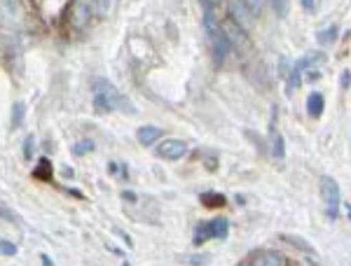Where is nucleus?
Instances as JSON below:
<instances>
[{
  "mask_svg": "<svg viewBox=\"0 0 351 266\" xmlns=\"http://www.w3.org/2000/svg\"><path fill=\"white\" fill-rule=\"evenodd\" d=\"M225 196L223 194H216V191H204L202 194V203L208 208H218V206H225Z\"/></svg>",
  "mask_w": 351,
  "mask_h": 266,
  "instance_id": "nucleus-14",
  "label": "nucleus"
},
{
  "mask_svg": "<svg viewBox=\"0 0 351 266\" xmlns=\"http://www.w3.org/2000/svg\"><path fill=\"white\" fill-rule=\"evenodd\" d=\"M188 143L185 140H178V138H164L160 145H157V157L160 159H167V161H178L188 155Z\"/></svg>",
  "mask_w": 351,
  "mask_h": 266,
  "instance_id": "nucleus-6",
  "label": "nucleus"
},
{
  "mask_svg": "<svg viewBox=\"0 0 351 266\" xmlns=\"http://www.w3.org/2000/svg\"><path fill=\"white\" fill-rule=\"evenodd\" d=\"M349 84H351V72L344 70L342 72V89H349Z\"/></svg>",
  "mask_w": 351,
  "mask_h": 266,
  "instance_id": "nucleus-25",
  "label": "nucleus"
},
{
  "mask_svg": "<svg viewBox=\"0 0 351 266\" xmlns=\"http://www.w3.org/2000/svg\"><path fill=\"white\" fill-rule=\"evenodd\" d=\"M92 94H94V110L96 112H110V110H120L136 115V105L124 96L120 89L108 80H94L92 84Z\"/></svg>",
  "mask_w": 351,
  "mask_h": 266,
  "instance_id": "nucleus-1",
  "label": "nucleus"
},
{
  "mask_svg": "<svg viewBox=\"0 0 351 266\" xmlns=\"http://www.w3.org/2000/svg\"><path fill=\"white\" fill-rule=\"evenodd\" d=\"M271 8H274L276 16H286L288 8H291V0H271Z\"/></svg>",
  "mask_w": 351,
  "mask_h": 266,
  "instance_id": "nucleus-20",
  "label": "nucleus"
},
{
  "mask_svg": "<svg viewBox=\"0 0 351 266\" xmlns=\"http://www.w3.org/2000/svg\"><path fill=\"white\" fill-rule=\"evenodd\" d=\"M185 262L188 264H206V257H204V254H195V257H188Z\"/></svg>",
  "mask_w": 351,
  "mask_h": 266,
  "instance_id": "nucleus-24",
  "label": "nucleus"
},
{
  "mask_svg": "<svg viewBox=\"0 0 351 266\" xmlns=\"http://www.w3.org/2000/svg\"><path fill=\"white\" fill-rule=\"evenodd\" d=\"M347 215H349V220H351V206L347 208Z\"/></svg>",
  "mask_w": 351,
  "mask_h": 266,
  "instance_id": "nucleus-29",
  "label": "nucleus"
},
{
  "mask_svg": "<svg viewBox=\"0 0 351 266\" xmlns=\"http://www.w3.org/2000/svg\"><path fill=\"white\" fill-rule=\"evenodd\" d=\"M122 199H129V201H136V194H134V191H122Z\"/></svg>",
  "mask_w": 351,
  "mask_h": 266,
  "instance_id": "nucleus-26",
  "label": "nucleus"
},
{
  "mask_svg": "<svg viewBox=\"0 0 351 266\" xmlns=\"http://www.w3.org/2000/svg\"><path fill=\"white\" fill-rule=\"evenodd\" d=\"M92 12H94L92 0H77L75 8H73V14H71L73 28H82L89 21V14H92Z\"/></svg>",
  "mask_w": 351,
  "mask_h": 266,
  "instance_id": "nucleus-7",
  "label": "nucleus"
},
{
  "mask_svg": "<svg viewBox=\"0 0 351 266\" xmlns=\"http://www.w3.org/2000/svg\"><path fill=\"white\" fill-rule=\"evenodd\" d=\"M243 3H246L248 8H251L256 14H260V12H263V8H265V3H267V0H243Z\"/></svg>",
  "mask_w": 351,
  "mask_h": 266,
  "instance_id": "nucleus-23",
  "label": "nucleus"
},
{
  "mask_svg": "<svg viewBox=\"0 0 351 266\" xmlns=\"http://www.w3.org/2000/svg\"><path fill=\"white\" fill-rule=\"evenodd\" d=\"M253 264L258 266H286L288 259L276 250H258L253 254Z\"/></svg>",
  "mask_w": 351,
  "mask_h": 266,
  "instance_id": "nucleus-8",
  "label": "nucleus"
},
{
  "mask_svg": "<svg viewBox=\"0 0 351 266\" xmlns=\"http://www.w3.org/2000/svg\"><path fill=\"white\" fill-rule=\"evenodd\" d=\"M281 241H286L288 245L298 248V250H302V252H314V248H311L309 243L302 239V236H293V234H281Z\"/></svg>",
  "mask_w": 351,
  "mask_h": 266,
  "instance_id": "nucleus-12",
  "label": "nucleus"
},
{
  "mask_svg": "<svg viewBox=\"0 0 351 266\" xmlns=\"http://www.w3.org/2000/svg\"><path fill=\"white\" fill-rule=\"evenodd\" d=\"M33 152H36V138H33V135H26V140H24V159L26 161L33 159Z\"/></svg>",
  "mask_w": 351,
  "mask_h": 266,
  "instance_id": "nucleus-21",
  "label": "nucleus"
},
{
  "mask_svg": "<svg viewBox=\"0 0 351 266\" xmlns=\"http://www.w3.org/2000/svg\"><path fill=\"white\" fill-rule=\"evenodd\" d=\"M92 5H94L96 16H108L112 10H115L117 0H92Z\"/></svg>",
  "mask_w": 351,
  "mask_h": 266,
  "instance_id": "nucleus-13",
  "label": "nucleus"
},
{
  "mask_svg": "<svg viewBox=\"0 0 351 266\" xmlns=\"http://www.w3.org/2000/svg\"><path fill=\"white\" fill-rule=\"evenodd\" d=\"M228 14H230V21H234L243 31H253V26H256V12H253L243 0H230Z\"/></svg>",
  "mask_w": 351,
  "mask_h": 266,
  "instance_id": "nucleus-5",
  "label": "nucleus"
},
{
  "mask_svg": "<svg viewBox=\"0 0 351 266\" xmlns=\"http://www.w3.org/2000/svg\"><path fill=\"white\" fill-rule=\"evenodd\" d=\"M16 252H19V248H16L12 241L0 239V254H3V257H14Z\"/></svg>",
  "mask_w": 351,
  "mask_h": 266,
  "instance_id": "nucleus-18",
  "label": "nucleus"
},
{
  "mask_svg": "<svg viewBox=\"0 0 351 266\" xmlns=\"http://www.w3.org/2000/svg\"><path fill=\"white\" fill-rule=\"evenodd\" d=\"M319 8H321V0H302V10H304V12L314 14V12H319Z\"/></svg>",
  "mask_w": 351,
  "mask_h": 266,
  "instance_id": "nucleus-22",
  "label": "nucleus"
},
{
  "mask_svg": "<svg viewBox=\"0 0 351 266\" xmlns=\"http://www.w3.org/2000/svg\"><path fill=\"white\" fill-rule=\"evenodd\" d=\"M324 107H326L324 94L311 92V94L307 96V112H309V117H314V120H319V117L324 115Z\"/></svg>",
  "mask_w": 351,
  "mask_h": 266,
  "instance_id": "nucleus-10",
  "label": "nucleus"
},
{
  "mask_svg": "<svg viewBox=\"0 0 351 266\" xmlns=\"http://www.w3.org/2000/svg\"><path fill=\"white\" fill-rule=\"evenodd\" d=\"M269 152H271V157H276V159L284 157V138H281V133L276 131L274 127H271V131H269Z\"/></svg>",
  "mask_w": 351,
  "mask_h": 266,
  "instance_id": "nucleus-11",
  "label": "nucleus"
},
{
  "mask_svg": "<svg viewBox=\"0 0 351 266\" xmlns=\"http://www.w3.org/2000/svg\"><path fill=\"white\" fill-rule=\"evenodd\" d=\"M160 138H162V129H157V127H141L138 133H136V140H138L143 147L155 145Z\"/></svg>",
  "mask_w": 351,
  "mask_h": 266,
  "instance_id": "nucleus-9",
  "label": "nucleus"
},
{
  "mask_svg": "<svg viewBox=\"0 0 351 266\" xmlns=\"http://www.w3.org/2000/svg\"><path fill=\"white\" fill-rule=\"evenodd\" d=\"M26 12L21 0H0V24L10 28H21L24 26Z\"/></svg>",
  "mask_w": 351,
  "mask_h": 266,
  "instance_id": "nucleus-4",
  "label": "nucleus"
},
{
  "mask_svg": "<svg viewBox=\"0 0 351 266\" xmlns=\"http://www.w3.org/2000/svg\"><path fill=\"white\" fill-rule=\"evenodd\" d=\"M92 150H94L92 140H80V143H75V147H73V155L82 157V155H87V152H92Z\"/></svg>",
  "mask_w": 351,
  "mask_h": 266,
  "instance_id": "nucleus-19",
  "label": "nucleus"
},
{
  "mask_svg": "<svg viewBox=\"0 0 351 266\" xmlns=\"http://www.w3.org/2000/svg\"><path fill=\"white\" fill-rule=\"evenodd\" d=\"M228 234H230V220L216 217V220H211V222H204V224L197 226L195 243H197V245H202V243H206L208 239L225 241V239H228Z\"/></svg>",
  "mask_w": 351,
  "mask_h": 266,
  "instance_id": "nucleus-3",
  "label": "nucleus"
},
{
  "mask_svg": "<svg viewBox=\"0 0 351 266\" xmlns=\"http://www.w3.org/2000/svg\"><path fill=\"white\" fill-rule=\"evenodd\" d=\"M335 38H337V26H328V28H324V31H319L316 40H319L321 44H330V42H335Z\"/></svg>",
  "mask_w": 351,
  "mask_h": 266,
  "instance_id": "nucleus-15",
  "label": "nucleus"
},
{
  "mask_svg": "<svg viewBox=\"0 0 351 266\" xmlns=\"http://www.w3.org/2000/svg\"><path fill=\"white\" fill-rule=\"evenodd\" d=\"M0 220L3 222H12V224H19V217H16V213L12 211V208L8 206L5 201H0Z\"/></svg>",
  "mask_w": 351,
  "mask_h": 266,
  "instance_id": "nucleus-16",
  "label": "nucleus"
},
{
  "mask_svg": "<svg viewBox=\"0 0 351 266\" xmlns=\"http://www.w3.org/2000/svg\"><path fill=\"white\" fill-rule=\"evenodd\" d=\"M319 191H321V201H324V211L330 220H337L339 215V206H342V194H339V185L335 178L330 175H324L319 183Z\"/></svg>",
  "mask_w": 351,
  "mask_h": 266,
  "instance_id": "nucleus-2",
  "label": "nucleus"
},
{
  "mask_svg": "<svg viewBox=\"0 0 351 266\" xmlns=\"http://www.w3.org/2000/svg\"><path fill=\"white\" fill-rule=\"evenodd\" d=\"M24 115H26V105L21 103H14V107H12V127L16 129L21 124V120H24Z\"/></svg>",
  "mask_w": 351,
  "mask_h": 266,
  "instance_id": "nucleus-17",
  "label": "nucleus"
},
{
  "mask_svg": "<svg viewBox=\"0 0 351 266\" xmlns=\"http://www.w3.org/2000/svg\"><path fill=\"white\" fill-rule=\"evenodd\" d=\"M40 259H43V264H45V266L54 264V262H52V259H49V257H47V254H43V257H40Z\"/></svg>",
  "mask_w": 351,
  "mask_h": 266,
  "instance_id": "nucleus-27",
  "label": "nucleus"
},
{
  "mask_svg": "<svg viewBox=\"0 0 351 266\" xmlns=\"http://www.w3.org/2000/svg\"><path fill=\"white\" fill-rule=\"evenodd\" d=\"M216 3H220V0H204V5H206V8H213Z\"/></svg>",
  "mask_w": 351,
  "mask_h": 266,
  "instance_id": "nucleus-28",
  "label": "nucleus"
}]
</instances>
